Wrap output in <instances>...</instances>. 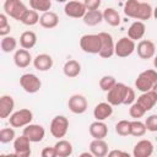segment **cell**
I'll return each instance as SVG.
<instances>
[{
	"label": "cell",
	"mask_w": 157,
	"mask_h": 157,
	"mask_svg": "<svg viewBox=\"0 0 157 157\" xmlns=\"http://www.w3.org/2000/svg\"><path fill=\"white\" fill-rule=\"evenodd\" d=\"M156 82H157V71L153 69H148L139 74L137 78L135 80V87L137 88V91L146 93L152 90Z\"/></svg>",
	"instance_id": "6da1fadb"
},
{
	"label": "cell",
	"mask_w": 157,
	"mask_h": 157,
	"mask_svg": "<svg viewBox=\"0 0 157 157\" xmlns=\"http://www.w3.org/2000/svg\"><path fill=\"white\" fill-rule=\"evenodd\" d=\"M32 120H33V113H32V110H29L27 108L13 112L9 118V123L12 128L27 126L31 124Z\"/></svg>",
	"instance_id": "7a4b0ae2"
},
{
	"label": "cell",
	"mask_w": 157,
	"mask_h": 157,
	"mask_svg": "<svg viewBox=\"0 0 157 157\" xmlns=\"http://www.w3.org/2000/svg\"><path fill=\"white\" fill-rule=\"evenodd\" d=\"M4 10L7 16H10L17 21H21L28 9L20 0H6L4 2Z\"/></svg>",
	"instance_id": "3957f363"
},
{
	"label": "cell",
	"mask_w": 157,
	"mask_h": 157,
	"mask_svg": "<svg viewBox=\"0 0 157 157\" xmlns=\"http://www.w3.org/2000/svg\"><path fill=\"white\" fill-rule=\"evenodd\" d=\"M80 47L87 54H99L101 39L98 34H83L80 38Z\"/></svg>",
	"instance_id": "277c9868"
},
{
	"label": "cell",
	"mask_w": 157,
	"mask_h": 157,
	"mask_svg": "<svg viewBox=\"0 0 157 157\" xmlns=\"http://www.w3.org/2000/svg\"><path fill=\"white\" fill-rule=\"evenodd\" d=\"M128 91V86L123 82H117V85L107 92V102L110 105H120L124 103L125 94Z\"/></svg>",
	"instance_id": "5b68a950"
},
{
	"label": "cell",
	"mask_w": 157,
	"mask_h": 157,
	"mask_svg": "<svg viewBox=\"0 0 157 157\" xmlns=\"http://www.w3.org/2000/svg\"><path fill=\"white\" fill-rule=\"evenodd\" d=\"M50 134L56 137V139H61L66 135L67 130H69V119L64 115H56L53 118V120L50 121Z\"/></svg>",
	"instance_id": "8992f818"
},
{
	"label": "cell",
	"mask_w": 157,
	"mask_h": 157,
	"mask_svg": "<svg viewBox=\"0 0 157 157\" xmlns=\"http://www.w3.org/2000/svg\"><path fill=\"white\" fill-rule=\"evenodd\" d=\"M99 39H101V50H99V56L103 59H109L114 55L115 50V43L113 40L112 34L107 32H101L98 33Z\"/></svg>",
	"instance_id": "52a82bcc"
},
{
	"label": "cell",
	"mask_w": 157,
	"mask_h": 157,
	"mask_svg": "<svg viewBox=\"0 0 157 157\" xmlns=\"http://www.w3.org/2000/svg\"><path fill=\"white\" fill-rule=\"evenodd\" d=\"M20 86L27 93H37L42 87V81L34 74H23L20 77Z\"/></svg>",
	"instance_id": "ba28073f"
},
{
	"label": "cell",
	"mask_w": 157,
	"mask_h": 157,
	"mask_svg": "<svg viewBox=\"0 0 157 157\" xmlns=\"http://www.w3.org/2000/svg\"><path fill=\"white\" fill-rule=\"evenodd\" d=\"M136 50V44L129 37H121L115 43L114 54L119 58H128Z\"/></svg>",
	"instance_id": "9c48e42d"
},
{
	"label": "cell",
	"mask_w": 157,
	"mask_h": 157,
	"mask_svg": "<svg viewBox=\"0 0 157 157\" xmlns=\"http://www.w3.org/2000/svg\"><path fill=\"white\" fill-rule=\"evenodd\" d=\"M67 107H69L70 112H72L74 114H82V113H85L87 110L88 102H87L85 96L76 93V94H72L69 98Z\"/></svg>",
	"instance_id": "30bf717a"
},
{
	"label": "cell",
	"mask_w": 157,
	"mask_h": 157,
	"mask_svg": "<svg viewBox=\"0 0 157 157\" xmlns=\"http://www.w3.org/2000/svg\"><path fill=\"white\" fill-rule=\"evenodd\" d=\"M22 135H25L31 142H40L45 136V130L39 124H29L23 128Z\"/></svg>",
	"instance_id": "8fae6325"
},
{
	"label": "cell",
	"mask_w": 157,
	"mask_h": 157,
	"mask_svg": "<svg viewBox=\"0 0 157 157\" xmlns=\"http://www.w3.org/2000/svg\"><path fill=\"white\" fill-rule=\"evenodd\" d=\"M64 12L66 16L71 18H83L87 12V9L83 2L81 1H69L64 6Z\"/></svg>",
	"instance_id": "7c38bea8"
},
{
	"label": "cell",
	"mask_w": 157,
	"mask_h": 157,
	"mask_svg": "<svg viewBox=\"0 0 157 157\" xmlns=\"http://www.w3.org/2000/svg\"><path fill=\"white\" fill-rule=\"evenodd\" d=\"M136 52H137V55L141 58V59H151V58H155V54H156V45L152 40H148V39H142L137 43V47H136Z\"/></svg>",
	"instance_id": "4fadbf2b"
},
{
	"label": "cell",
	"mask_w": 157,
	"mask_h": 157,
	"mask_svg": "<svg viewBox=\"0 0 157 157\" xmlns=\"http://www.w3.org/2000/svg\"><path fill=\"white\" fill-rule=\"evenodd\" d=\"M13 150H15V153L18 157H29L31 153H32L31 141L25 135H21V136L15 139V141H13Z\"/></svg>",
	"instance_id": "5bb4252c"
},
{
	"label": "cell",
	"mask_w": 157,
	"mask_h": 157,
	"mask_svg": "<svg viewBox=\"0 0 157 157\" xmlns=\"http://www.w3.org/2000/svg\"><path fill=\"white\" fill-rule=\"evenodd\" d=\"M153 153V145L150 140L142 139L137 141V144L134 146L132 156L134 157H151Z\"/></svg>",
	"instance_id": "9a60e30c"
},
{
	"label": "cell",
	"mask_w": 157,
	"mask_h": 157,
	"mask_svg": "<svg viewBox=\"0 0 157 157\" xmlns=\"http://www.w3.org/2000/svg\"><path fill=\"white\" fill-rule=\"evenodd\" d=\"M112 114H113V105H110L108 102H101L93 109V117L97 121H104Z\"/></svg>",
	"instance_id": "2e32d148"
},
{
	"label": "cell",
	"mask_w": 157,
	"mask_h": 157,
	"mask_svg": "<svg viewBox=\"0 0 157 157\" xmlns=\"http://www.w3.org/2000/svg\"><path fill=\"white\" fill-rule=\"evenodd\" d=\"M90 135L93 137V140H104V137L108 135V126L104 121H93L88 128Z\"/></svg>",
	"instance_id": "e0dca14e"
},
{
	"label": "cell",
	"mask_w": 157,
	"mask_h": 157,
	"mask_svg": "<svg viewBox=\"0 0 157 157\" xmlns=\"http://www.w3.org/2000/svg\"><path fill=\"white\" fill-rule=\"evenodd\" d=\"M136 103H137L145 112H148V110H151V109L155 107V104L157 103V96L155 94L153 91L142 93V94H140V96L137 97Z\"/></svg>",
	"instance_id": "ac0fdd59"
},
{
	"label": "cell",
	"mask_w": 157,
	"mask_h": 157,
	"mask_svg": "<svg viewBox=\"0 0 157 157\" xmlns=\"http://www.w3.org/2000/svg\"><path fill=\"white\" fill-rule=\"evenodd\" d=\"M13 108H15L13 98L9 94H2L0 97V118L5 119L10 117L13 113Z\"/></svg>",
	"instance_id": "d6986e66"
},
{
	"label": "cell",
	"mask_w": 157,
	"mask_h": 157,
	"mask_svg": "<svg viewBox=\"0 0 157 157\" xmlns=\"http://www.w3.org/2000/svg\"><path fill=\"white\" fill-rule=\"evenodd\" d=\"M13 63L20 69H26L32 63V55L26 49H17L13 54Z\"/></svg>",
	"instance_id": "ffe728a7"
},
{
	"label": "cell",
	"mask_w": 157,
	"mask_h": 157,
	"mask_svg": "<svg viewBox=\"0 0 157 157\" xmlns=\"http://www.w3.org/2000/svg\"><path fill=\"white\" fill-rule=\"evenodd\" d=\"M53 58L49 55V54H45V53H42V54H38L34 59H33V66L38 70V71H48L53 67Z\"/></svg>",
	"instance_id": "44dd1931"
},
{
	"label": "cell",
	"mask_w": 157,
	"mask_h": 157,
	"mask_svg": "<svg viewBox=\"0 0 157 157\" xmlns=\"http://www.w3.org/2000/svg\"><path fill=\"white\" fill-rule=\"evenodd\" d=\"M146 32V26L142 21H135L130 25L128 29V37L131 40H142V37L145 36Z\"/></svg>",
	"instance_id": "7402d4cb"
},
{
	"label": "cell",
	"mask_w": 157,
	"mask_h": 157,
	"mask_svg": "<svg viewBox=\"0 0 157 157\" xmlns=\"http://www.w3.org/2000/svg\"><path fill=\"white\" fill-rule=\"evenodd\" d=\"M90 152L94 157H105L108 155V144L104 140H92L90 144Z\"/></svg>",
	"instance_id": "603a6c76"
},
{
	"label": "cell",
	"mask_w": 157,
	"mask_h": 157,
	"mask_svg": "<svg viewBox=\"0 0 157 157\" xmlns=\"http://www.w3.org/2000/svg\"><path fill=\"white\" fill-rule=\"evenodd\" d=\"M39 25L43 27V28H55L58 25H59V16L53 12V11H48V12H44L40 15V18H39Z\"/></svg>",
	"instance_id": "cb8c5ba5"
},
{
	"label": "cell",
	"mask_w": 157,
	"mask_h": 157,
	"mask_svg": "<svg viewBox=\"0 0 157 157\" xmlns=\"http://www.w3.org/2000/svg\"><path fill=\"white\" fill-rule=\"evenodd\" d=\"M63 72L66 77L69 78H74V77H77L81 72V64L77 61V60H67L65 64H64V67H63Z\"/></svg>",
	"instance_id": "d4e9b609"
},
{
	"label": "cell",
	"mask_w": 157,
	"mask_h": 157,
	"mask_svg": "<svg viewBox=\"0 0 157 157\" xmlns=\"http://www.w3.org/2000/svg\"><path fill=\"white\" fill-rule=\"evenodd\" d=\"M37 43V34L33 31H25L20 36V45L22 49H32Z\"/></svg>",
	"instance_id": "484cf974"
},
{
	"label": "cell",
	"mask_w": 157,
	"mask_h": 157,
	"mask_svg": "<svg viewBox=\"0 0 157 157\" xmlns=\"http://www.w3.org/2000/svg\"><path fill=\"white\" fill-rule=\"evenodd\" d=\"M103 20L112 27H117L120 25V15L119 12L113 7H107L103 11Z\"/></svg>",
	"instance_id": "4316f807"
},
{
	"label": "cell",
	"mask_w": 157,
	"mask_h": 157,
	"mask_svg": "<svg viewBox=\"0 0 157 157\" xmlns=\"http://www.w3.org/2000/svg\"><path fill=\"white\" fill-rule=\"evenodd\" d=\"M54 148L58 153V157H69L72 155V151H74L71 142L67 140H59L54 145Z\"/></svg>",
	"instance_id": "83f0119b"
},
{
	"label": "cell",
	"mask_w": 157,
	"mask_h": 157,
	"mask_svg": "<svg viewBox=\"0 0 157 157\" xmlns=\"http://www.w3.org/2000/svg\"><path fill=\"white\" fill-rule=\"evenodd\" d=\"M103 21V12H101L99 10L96 11H87L86 15L83 16V22L87 26H97Z\"/></svg>",
	"instance_id": "f1b7e54d"
},
{
	"label": "cell",
	"mask_w": 157,
	"mask_h": 157,
	"mask_svg": "<svg viewBox=\"0 0 157 157\" xmlns=\"http://www.w3.org/2000/svg\"><path fill=\"white\" fill-rule=\"evenodd\" d=\"M140 4H141V1H137V0H128L124 5V13L128 17L136 20V16H137L139 9H140Z\"/></svg>",
	"instance_id": "f546056e"
},
{
	"label": "cell",
	"mask_w": 157,
	"mask_h": 157,
	"mask_svg": "<svg viewBox=\"0 0 157 157\" xmlns=\"http://www.w3.org/2000/svg\"><path fill=\"white\" fill-rule=\"evenodd\" d=\"M29 6L34 11L39 12H48L52 7V1L50 0H29Z\"/></svg>",
	"instance_id": "4dcf8cb0"
},
{
	"label": "cell",
	"mask_w": 157,
	"mask_h": 157,
	"mask_svg": "<svg viewBox=\"0 0 157 157\" xmlns=\"http://www.w3.org/2000/svg\"><path fill=\"white\" fill-rule=\"evenodd\" d=\"M153 16V9L148 2H141L140 4V9H139V13L136 16V20L140 21H145V20H150Z\"/></svg>",
	"instance_id": "1f68e13d"
},
{
	"label": "cell",
	"mask_w": 157,
	"mask_h": 157,
	"mask_svg": "<svg viewBox=\"0 0 157 157\" xmlns=\"http://www.w3.org/2000/svg\"><path fill=\"white\" fill-rule=\"evenodd\" d=\"M17 47V40L15 37H11V36H7V37H4L0 42V48L4 53H12L15 52Z\"/></svg>",
	"instance_id": "d6a6232c"
},
{
	"label": "cell",
	"mask_w": 157,
	"mask_h": 157,
	"mask_svg": "<svg viewBox=\"0 0 157 157\" xmlns=\"http://www.w3.org/2000/svg\"><path fill=\"white\" fill-rule=\"evenodd\" d=\"M147 129L145 123H142L141 120H132L131 121V130H130V135L135 136V137H141L146 134Z\"/></svg>",
	"instance_id": "836d02e7"
},
{
	"label": "cell",
	"mask_w": 157,
	"mask_h": 157,
	"mask_svg": "<svg viewBox=\"0 0 157 157\" xmlns=\"http://www.w3.org/2000/svg\"><path fill=\"white\" fill-rule=\"evenodd\" d=\"M39 18H40V16L38 15L37 11H34V10H27V12L23 15L21 22L23 25H26V26H34V25H37L39 22Z\"/></svg>",
	"instance_id": "e575fe53"
},
{
	"label": "cell",
	"mask_w": 157,
	"mask_h": 157,
	"mask_svg": "<svg viewBox=\"0 0 157 157\" xmlns=\"http://www.w3.org/2000/svg\"><path fill=\"white\" fill-rule=\"evenodd\" d=\"M115 85H117V80L114 76H110V75H104L99 80V87L104 92H109Z\"/></svg>",
	"instance_id": "d590c367"
},
{
	"label": "cell",
	"mask_w": 157,
	"mask_h": 157,
	"mask_svg": "<svg viewBox=\"0 0 157 157\" xmlns=\"http://www.w3.org/2000/svg\"><path fill=\"white\" fill-rule=\"evenodd\" d=\"M130 130H131V121L129 120H119L115 124V132L120 136H128L130 135Z\"/></svg>",
	"instance_id": "8d00e7d4"
},
{
	"label": "cell",
	"mask_w": 157,
	"mask_h": 157,
	"mask_svg": "<svg viewBox=\"0 0 157 157\" xmlns=\"http://www.w3.org/2000/svg\"><path fill=\"white\" fill-rule=\"evenodd\" d=\"M16 135L15 130L12 128H4L0 130V142L1 144H9L11 141H15Z\"/></svg>",
	"instance_id": "74e56055"
},
{
	"label": "cell",
	"mask_w": 157,
	"mask_h": 157,
	"mask_svg": "<svg viewBox=\"0 0 157 157\" xmlns=\"http://www.w3.org/2000/svg\"><path fill=\"white\" fill-rule=\"evenodd\" d=\"M129 114H130V117L134 118L135 120H139L140 118H142V117L146 114V112L135 102L134 104L130 105V108H129Z\"/></svg>",
	"instance_id": "f35d334b"
},
{
	"label": "cell",
	"mask_w": 157,
	"mask_h": 157,
	"mask_svg": "<svg viewBox=\"0 0 157 157\" xmlns=\"http://www.w3.org/2000/svg\"><path fill=\"white\" fill-rule=\"evenodd\" d=\"M145 125H146V129L147 131H151V132H156L157 131V114H151L146 118L145 120Z\"/></svg>",
	"instance_id": "ab89813d"
},
{
	"label": "cell",
	"mask_w": 157,
	"mask_h": 157,
	"mask_svg": "<svg viewBox=\"0 0 157 157\" xmlns=\"http://www.w3.org/2000/svg\"><path fill=\"white\" fill-rule=\"evenodd\" d=\"M135 99H136V97H135V91H134V88H131V87H129L128 86V91H126V94H125V99H124V105H131V104H134L135 103Z\"/></svg>",
	"instance_id": "60d3db41"
},
{
	"label": "cell",
	"mask_w": 157,
	"mask_h": 157,
	"mask_svg": "<svg viewBox=\"0 0 157 157\" xmlns=\"http://www.w3.org/2000/svg\"><path fill=\"white\" fill-rule=\"evenodd\" d=\"M87 11H96L101 6V0H85L83 1Z\"/></svg>",
	"instance_id": "b9f144b4"
},
{
	"label": "cell",
	"mask_w": 157,
	"mask_h": 157,
	"mask_svg": "<svg viewBox=\"0 0 157 157\" xmlns=\"http://www.w3.org/2000/svg\"><path fill=\"white\" fill-rule=\"evenodd\" d=\"M40 157H58V153L53 147H44L42 150V153H40Z\"/></svg>",
	"instance_id": "7bdbcfd3"
},
{
	"label": "cell",
	"mask_w": 157,
	"mask_h": 157,
	"mask_svg": "<svg viewBox=\"0 0 157 157\" xmlns=\"http://www.w3.org/2000/svg\"><path fill=\"white\" fill-rule=\"evenodd\" d=\"M105 157H131L130 153L121 151V150H112L108 152V155Z\"/></svg>",
	"instance_id": "ee69618b"
},
{
	"label": "cell",
	"mask_w": 157,
	"mask_h": 157,
	"mask_svg": "<svg viewBox=\"0 0 157 157\" xmlns=\"http://www.w3.org/2000/svg\"><path fill=\"white\" fill-rule=\"evenodd\" d=\"M7 25H10L9 21H7V15L6 13H0V28L5 27Z\"/></svg>",
	"instance_id": "f6af8a7d"
},
{
	"label": "cell",
	"mask_w": 157,
	"mask_h": 157,
	"mask_svg": "<svg viewBox=\"0 0 157 157\" xmlns=\"http://www.w3.org/2000/svg\"><path fill=\"white\" fill-rule=\"evenodd\" d=\"M78 157H94V156H93L91 152H82Z\"/></svg>",
	"instance_id": "bcb514c9"
},
{
	"label": "cell",
	"mask_w": 157,
	"mask_h": 157,
	"mask_svg": "<svg viewBox=\"0 0 157 157\" xmlns=\"http://www.w3.org/2000/svg\"><path fill=\"white\" fill-rule=\"evenodd\" d=\"M0 157H18V156H17V155H16V153L13 152V153H7V155H5V153H2V155H1Z\"/></svg>",
	"instance_id": "7dc6e473"
},
{
	"label": "cell",
	"mask_w": 157,
	"mask_h": 157,
	"mask_svg": "<svg viewBox=\"0 0 157 157\" xmlns=\"http://www.w3.org/2000/svg\"><path fill=\"white\" fill-rule=\"evenodd\" d=\"M151 91H153V92H155V94H156V96H157V82H156V83H155V86H153V87H152V90H151Z\"/></svg>",
	"instance_id": "c3c4849f"
},
{
	"label": "cell",
	"mask_w": 157,
	"mask_h": 157,
	"mask_svg": "<svg viewBox=\"0 0 157 157\" xmlns=\"http://www.w3.org/2000/svg\"><path fill=\"white\" fill-rule=\"evenodd\" d=\"M153 66L157 69V55H155V58H153Z\"/></svg>",
	"instance_id": "681fc988"
},
{
	"label": "cell",
	"mask_w": 157,
	"mask_h": 157,
	"mask_svg": "<svg viewBox=\"0 0 157 157\" xmlns=\"http://www.w3.org/2000/svg\"><path fill=\"white\" fill-rule=\"evenodd\" d=\"M153 17H155V18L157 20V6H156V7L153 9Z\"/></svg>",
	"instance_id": "f907efd6"
}]
</instances>
